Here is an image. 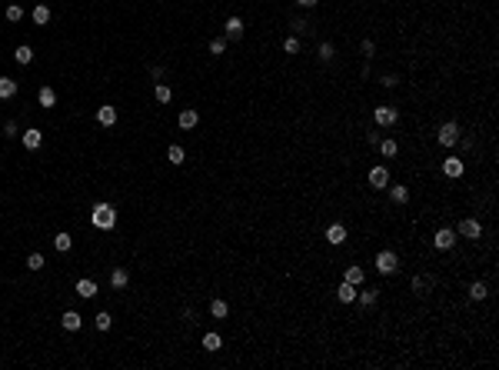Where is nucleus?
Segmentation results:
<instances>
[{"label":"nucleus","instance_id":"f257e3e1","mask_svg":"<svg viewBox=\"0 0 499 370\" xmlns=\"http://www.w3.org/2000/svg\"><path fill=\"white\" fill-rule=\"evenodd\" d=\"M90 220H93V227H100V230H110V227L117 224V210H113L110 203H97L93 213H90Z\"/></svg>","mask_w":499,"mask_h":370},{"label":"nucleus","instance_id":"f03ea898","mask_svg":"<svg viewBox=\"0 0 499 370\" xmlns=\"http://www.w3.org/2000/svg\"><path fill=\"white\" fill-rule=\"evenodd\" d=\"M396 267H399V257L393 254V250H379L376 254V270L379 274H393Z\"/></svg>","mask_w":499,"mask_h":370},{"label":"nucleus","instance_id":"7ed1b4c3","mask_svg":"<svg viewBox=\"0 0 499 370\" xmlns=\"http://www.w3.org/2000/svg\"><path fill=\"white\" fill-rule=\"evenodd\" d=\"M436 140H439L443 147H453L456 140H459V127H456L453 120H449V123H443V127H439V134H436Z\"/></svg>","mask_w":499,"mask_h":370},{"label":"nucleus","instance_id":"20e7f679","mask_svg":"<svg viewBox=\"0 0 499 370\" xmlns=\"http://www.w3.org/2000/svg\"><path fill=\"white\" fill-rule=\"evenodd\" d=\"M453 244H456V234L449 227L436 230V237H432V247H436V250H453Z\"/></svg>","mask_w":499,"mask_h":370},{"label":"nucleus","instance_id":"39448f33","mask_svg":"<svg viewBox=\"0 0 499 370\" xmlns=\"http://www.w3.org/2000/svg\"><path fill=\"white\" fill-rule=\"evenodd\" d=\"M369 187H373V190L389 187V170L386 167H373V170H369Z\"/></svg>","mask_w":499,"mask_h":370},{"label":"nucleus","instance_id":"423d86ee","mask_svg":"<svg viewBox=\"0 0 499 370\" xmlns=\"http://www.w3.org/2000/svg\"><path fill=\"white\" fill-rule=\"evenodd\" d=\"M396 117H399V113L393 110V107H376V110H373V120H376L379 127H393Z\"/></svg>","mask_w":499,"mask_h":370},{"label":"nucleus","instance_id":"0eeeda50","mask_svg":"<svg viewBox=\"0 0 499 370\" xmlns=\"http://www.w3.org/2000/svg\"><path fill=\"white\" fill-rule=\"evenodd\" d=\"M223 37H226V40H240V37H243V20H240V17H230V20L223 23Z\"/></svg>","mask_w":499,"mask_h":370},{"label":"nucleus","instance_id":"6e6552de","mask_svg":"<svg viewBox=\"0 0 499 370\" xmlns=\"http://www.w3.org/2000/svg\"><path fill=\"white\" fill-rule=\"evenodd\" d=\"M343 240H346V227L343 224H330V227H326V244L340 247Z\"/></svg>","mask_w":499,"mask_h":370},{"label":"nucleus","instance_id":"1a4fd4ad","mask_svg":"<svg viewBox=\"0 0 499 370\" xmlns=\"http://www.w3.org/2000/svg\"><path fill=\"white\" fill-rule=\"evenodd\" d=\"M459 234L469 237V240H476L479 234H483V227H479V220H473V217H466L463 224H459Z\"/></svg>","mask_w":499,"mask_h":370},{"label":"nucleus","instance_id":"9d476101","mask_svg":"<svg viewBox=\"0 0 499 370\" xmlns=\"http://www.w3.org/2000/svg\"><path fill=\"white\" fill-rule=\"evenodd\" d=\"M97 120L103 123V127H113V123H117V107H110V103H103V107L97 110Z\"/></svg>","mask_w":499,"mask_h":370},{"label":"nucleus","instance_id":"9b49d317","mask_svg":"<svg viewBox=\"0 0 499 370\" xmlns=\"http://www.w3.org/2000/svg\"><path fill=\"white\" fill-rule=\"evenodd\" d=\"M463 160H456V157H449V160H443V174L446 177H463Z\"/></svg>","mask_w":499,"mask_h":370},{"label":"nucleus","instance_id":"f8f14e48","mask_svg":"<svg viewBox=\"0 0 499 370\" xmlns=\"http://www.w3.org/2000/svg\"><path fill=\"white\" fill-rule=\"evenodd\" d=\"M197 120H200V113H197V110H190V107H187V110H180V117H177V123L183 127V130L197 127Z\"/></svg>","mask_w":499,"mask_h":370},{"label":"nucleus","instance_id":"ddd939ff","mask_svg":"<svg viewBox=\"0 0 499 370\" xmlns=\"http://www.w3.org/2000/svg\"><path fill=\"white\" fill-rule=\"evenodd\" d=\"M60 324H64V330H80V324H83V320H80L77 310H67V314L60 317Z\"/></svg>","mask_w":499,"mask_h":370},{"label":"nucleus","instance_id":"4468645a","mask_svg":"<svg viewBox=\"0 0 499 370\" xmlns=\"http://www.w3.org/2000/svg\"><path fill=\"white\" fill-rule=\"evenodd\" d=\"M13 93H17V80H10V77H0V100H10Z\"/></svg>","mask_w":499,"mask_h":370},{"label":"nucleus","instance_id":"2eb2a0df","mask_svg":"<svg viewBox=\"0 0 499 370\" xmlns=\"http://www.w3.org/2000/svg\"><path fill=\"white\" fill-rule=\"evenodd\" d=\"M77 293H80V297H87V300H90V297H97V283H93V280H87V277H83V280H77Z\"/></svg>","mask_w":499,"mask_h":370},{"label":"nucleus","instance_id":"dca6fc26","mask_svg":"<svg viewBox=\"0 0 499 370\" xmlns=\"http://www.w3.org/2000/svg\"><path fill=\"white\" fill-rule=\"evenodd\" d=\"M336 297H340L343 303H353V300H356V287L343 280V283H340V290H336Z\"/></svg>","mask_w":499,"mask_h":370},{"label":"nucleus","instance_id":"f3484780","mask_svg":"<svg viewBox=\"0 0 499 370\" xmlns=\"http://www.w3.org/2000/svg\"><path fill=\"white\" fill-rule=\"evenodd\" d=\"M33 23H40V27L50 23V7H47V3H37V7H33Z\"/></svg>","mask_w":499,"mask_h":370},{"label":"nucleus","instance_id":"a211bd4d","mask_svg":"<svg viewBox=\"0 0 499 370\" xmlns=\"http://www.w3.org/2000/svg\"><path fill=\"white\" fill-rule=\"evenodd\" d=\"M40 140H44V134H40V130H27V134H23V147H27V150H37V147H40Z\"/></svg>","mask_w":499,"mask_h":370},{"label":"nucleus","instance_id":"6ab92c4d","mask_svg":"<svg viewBox=\"0 0 499 370\" xmlns=\"http://www.w3.org/2000/svg\"><path fill=\"white\" fill-rule=\"evenodd\" d=\"M37 97H40V107H47V110H50V107L57 103V93H54V87H40V93H37Z\"/></svg>","mask_w":499,"mask_h":370},{"label":"nucleus","instance_id":"aec40b11","mask_svg":"<svg viewBox=\"0 0 499 370\" xmlns=\"http://www.w3.org/2000/svg\"><path fill=\"white\" fill-rule=\"evenodd\" d=\"M363 277H366L363 267H346V277H343V280L353 283V287H359V283H363Z\"/></svg>","mask_w":499,"mask_h":370},{"label":"nucleus","instance_id":"412c9836","mask_svg":"<svg viewBox=\"0 0 499 370\" xmlns=\"http://www.w3.org/2000/svg\"><path fill=\"white\" fill-rule=\"evenodd\" d=\"M13 60H17V64H23V67H27V64H30V60H33V50H30V47H27V44H23V47H17V50H13Z\"/></svg>","mask_w":499,"mask_h":370},{"label":"nucleus","instance_id":"4be33fe9","mask_svg":"<svg viewBox=\"0 0 499 370\" xmlns=\"http://www.w3.org/2000/svg\"><path fill=\"white\" fill-rule=\"evenodd\" d=\"M153 97H156L160 103H170V97H173V90L166 87V84H160V80H156V87H153Z\"/></svg>","mask_w":499,"mask_h":370},{"label":"nucleus","instance_id":"5701e85b","mask_svg":"<svg viewBox=\"0 0 499 370\" xmlns=\"http://www.w3.org/2000/svg\"><path fill=\"white\" fill-rule=\"evenodd\" d=\"M54 247L60 250V254H67V250L73 247V237H70V234H57V237H54Z\"/></svg>","mask_w":499,"mask_h":370},{"label":"nucleus","instance_id":"b1692460","mask_svg":"<svg viewBox=\"0 0 499 370\" xmlns=\"http://www.w3.org/2000/svg\"><path fill=\"white\" fill-rule=\"evenodd\" d=\"M166 160H170V164H177V167H180V164L187 160V154H183V147H177V144H173L170 150H166Z\"/></svg>","mask_w":499,"mask_h":370},{"label":"nucleus","instance_id":"393cba45","mask_svg":"<svg viewBox=\"0 0 499 370\" xmlns=\"http://www.w3.org/2000/svg\"><path fill=\"white\" fill-rule=\"evenodd\" d=\"M127 280H130V274H127L123 267H117V270L110 274V283H113V287H127Z\"/></svg>","mask_w":499,"mask_h":370},{"label":"nucleus","instance_id":"a878e982","mask_svg":"<svg viewBox=\"0 0 499 370\" xmlns=\"http://www.w3.org/2000/svg\"><path fill=\"white\" fill-rule=\"evenodd\" d=\"M469 297H473V300H486V297H489L486 283H483V280H476L473 287H469Z\"/></svg>","mask_w":499,"mask_h":370},{"label":"nucleus","instance_id":"bb28decb","mask_svg":"<svg viewBox=\"0 0 499 370\" xmlns=\"http://www.w3.org/2000/svg\"><path fill=\"white\" fill-rule=\"evenodd\" d=\"M376 293L379 290H356V300L363 303V307H373V303H376Z\"/></svg>","mask_w":499,"mask_h":370},{"label":"nucleus","instance_id":"cd10ccee","mask_svg":"<svg viewBox=\"0 0 499 370\" xmlns=\"http://www.w3.org/2000/svg\"><path fill=\"white\" fill-rule=\"evenodd\" d=\"M389 197H393L396 203H406V200H410V190H406V187H399V184H396V187H389Z\"/></svg>","mask_w":499,"mask_h":370},{"label":"nucleus","instance_id":"c85d7f7f","mask_svg":"<svg viewBox=\"0 0 499 370\" xmlns=\"http://www.w3.org/2000/svg\"><path fill=\"white\" fill-rule=\"evenodd\" d=\"M203 347H207V350H220L223 347L220 334H203Z\"/></svg>","mask_w":499,"mask_h":370},{"label":"nucleus","instance_id":"c756f323","mask_svg":"<svg viewBox=\"0 0 499 370\" xmlns=\"http://www.w3.org/2000/svg\"><path fill=\"white\" fill-rule=\"evenodd\" d=\"M379 150H383V157H396V154H399V144H396V140H383V144H379Z\"/></svg>","mask_w":499,"mask_h":370},{"label":"nucleus","instance_id":"7c9ffc66","mask_svg":"<svg viewBox=\"0 0 499 370\" xmlns=\"http://www.w3.org/2000/svg\"><path fill=\"white\" fill-rule=\"evenodd\" d=\"M226 310H230V307H226V300H210V314H213V317H226Z\"/></svg>","mask_w":499,"mask_h":370},{"label":"nucleus","instance_id":"2f4dec72","mask_svg":"<svg viewBox=\"0 0 499 370\" xmlns=\"http://www.w3.org/2000/svg\"><path fill=\"white\" fill-rule=\"evenodd\" d=\"M27 270H44V254H30L27 257Z\"/></svg>","mask_w":499,"mask_h":370},{"label":"nucleus","instance_id":"473e14b6","mask_svg":"<svg viewBox=\"0 0 499 370\" xmlns=\"http://www.w3.org/2000/svg\"><path fill=\"white\" fill-rule=\"evenodd\" d=\"M226 50V37H216V40H210V54H223Z\"/></svg>","mask_w":499,"mask_h":370},{"label":"nucleus","instance_id":"72a5a7b5","mask_svg":"<svg viewBox=\"0 0 499 370\" xmlns=\"http://www.w3.org/2000/svg\"><path fill=\"white\" fill-rule=\"evenodd\" d=\"M110 324H113V320H110V314H107V310H103V314H97V330H110Z\"/></svg>","mask_w":499,"mask_h":370},{"label":"nucleus","instance_id":"f704fd0d","mask_svg":"<svg viewBox=\"0 0 499 370\" xmlns=\"http://www.w3.org/2000/svg\"><path fill=\"white\" fill-rule=\"evenodd\" d=\"M20 17H23V10L17 7V3H10V7H7V20H13V23H17Z\"/></svg>","mask_w":499,"mask_h":370},{"label":"nucleus","instance_id":"c9c22d12","mask_svg":"<svg viewBox=\"0 0 499 370\" xmlns=\"http://www.w3.org/2000/svg\"><path fill=\"white\" fill-rule=\"evenodd\" d=\"M283 50H286V54H296V50H299V40H296V37H286V40H283Z\"/></svg>","mask_w":499,"mask_h":370},{"label":"nucleus","instance_id":"e433bc0d","mask_svg":"<svg viewBox=\"0 0 499 370\" xmlns=\"http://www.w3.org/2000/svg\"><path fill=\"white\" fill-rule=\"evenodd\" d=\"M333 54H336L333 44H320V60H333Z\"/></svg>","mask_w":499,"mask_h":370},{"label":"nucleus","instance_id":"4c0bfd02","mask_svg":"<svg viewBox=\"0 0 499 370\" xmlns=\"http://www.w3.org/2000/svg\"><path fill=\"white\" fill-rule=\"evenodd\" d=\"M306 27H310V23L303 20V17H296V20H293V34H303V30H306Z\"/></svg>","mask_w":499,"mask_h":370},{"label":"nucleus","instance_id":"58836bf2","mask_svg":"<svg viewBox=\"0 0 499 370\" xmlns=\"http://www.w3.org/2000/svg\"><path fill=\"white\" fill-rule=\"evenodd\" d=\"M3 137H17V123H13V120L3 123Z\"/></svg>","mask_w":499,"mask_h":370},{"label":"nucleus","instance_id":"ea45409f","mask_svg":"<svg viewBox=\"0 0 499 370\" xmlns=\"http://www.w3.org/2000/svg\"><path fill=\"white\" fill-rule=\"evenodd\" d=\"M423 287H429V280H423V277H413V290L423 293Z\"/></svg>","mask_w":499,"mask_h":370},{"label":"nucleus","instance_id":"a19ab883","mask_svg":"<svg viewBox=\"0 0 499 370\" xmlns=\"http://www.w3.org/2000/svg\"><path fill=\"white\" fill-rule=\"evenodd\" d=\"M379 84H383V87H396V84H399V77H393V74H386V77L379 80Z\"/></svg>","mask_w":499,"mask_h":370},{"label":"nucleus","instance_id":"79ce46f5","mask_svg":"<svg viewBox=\"0 0 499 370\" xmlns=\"http://www.w3.org/2000/svg\"><path fill=\"white\" fill-rule=\"evenodd\" d=\"M373 50H376V47H373V40H363V57H373Z\"/></svg>","mask_w":499,"mask_h":370},{"label":"nucleus","instance_id":"37998d69","mask_svg":"<svg viewBox=\"0 0 499 370\" xmlns=\"http://www.w3.org/2000/svg\"><path fill=\"white\" fill-rule=\"evenodd\" d=\"M296 3H299V7H316L320 0H296Z\"/></svg>","mask_w":499,"mask_h":370}]
</instances>
